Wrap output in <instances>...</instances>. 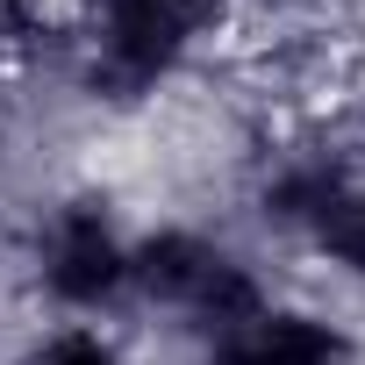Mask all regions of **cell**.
Masks as SVG:
<instances>
[{"label": "cell", "mask_w": 365, "mask_h": 365, "mask_svg": "<svg viewBox=\"0 0 365 365\" xmlns=\"http://www.w3.org/2000/svg\"><path fill=\"white\" fill-rule=\"evenodd\" d=\"M43 287L72 308H101L129 287V251L115 244V230L93 208H72L51 230V258H43Z\"/></svg>", "instance_id": "cell-1"}, {"label": "cell", "mask_w": 365, "mask_h": 365, "mask_svg": "<svg viewBox=\"0 0 365 365\" xmlns=\"http://www.w3.org/2000/svg\"><path fill=\"white\" fill-rule=\"evenodd\" d=\"M215 244L194 237V230H150L143 244H129V287L158 308H194V294L208 287L215 272Z\"/></svg>", "instance_id": "cell-2"}, {"label": "cell", "mask_w": 365, "mask_h": 365, "mask_svg": "<svg viewBox=\"0 0 365 365\" xmlns=\"http://www.w3.org/2000/svg\"><path fill=\"white\" fill-rule=\"evenodd\" d=\"M36 365H122V351H115L101 329L72 322V329H51V336H43V358H36Z\"/></svg>", "instance_id": "cell-3"}]
</instances>
